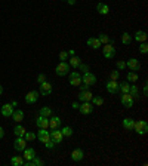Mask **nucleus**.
<instances>
[{
  "mask_svg": "<svg viewBox=\"0 0 148 166\" xmlns=\"http://www.w3.org/2000/svg\"><path fill=\"white\" fill-rule=\"evenodd\" d=\"M133 131L138 133V135H145V133L148 132V123L145 120H138V122H135Z\"/></svg>",
  "mask_w": 148,
  "mask_h": 166,
  "instance_id": "1",
  "label": "nucleus"
},
{
  "mask_svg": "<svg viewBox=\"0 0 148 166\" xmlns=\"http://www.w3.org/2000/svg\"><path fill=\"white\" fill-rule=\"evenodd\" d=\"M81 83H85L88 86H94L95 83H96V76L92 74L90 71H85L83 76H81Z\"/></svg>",
  "mask_w": 148,
  "mask_h": 166,
  "instance_id": "2",
  "label": "nucleus"
},
{
  "mask_svg": "<svg viewBox=\"0 0 148 166\" xmlns=\"http://www.w3.org/2000/svg\"><path fill=\"white\" fill-rule=\"evenodd\" d=\"M70 68H71V67L68 65L67 61H61L59 64L56 65L55 71H56V74H58V76H67L68 71H70Z\"/></svg>",
  "mask_w": 148,
  "mask_h": 166,
  "instance_id": "3",
  "label": "nucleus"
},
{
  "mask_svg": "<svg viewBox=\"0 0 148 166\" xmlns=\"http://www.w3.org/2000/svg\"><path fill=\"white\" fill-rule=\"evenodd\" d=\"M104 56L107 58V60H113L115 56V47L113 46V43H107V45H104Z\"/></svg>",
  "mask_w": 148,
  "mask_h": 166,
  "instance_id": "4",
  "label": "nucleus"
},
{
  "mask_svg": "<svg viewBox=\"0 0 148 166\" xmlns=\"http://www.w3.org/2000/svg\"><path fill=\"white\" fill-rule=\"evenodd\" d=\"M49 133H50V140L54 141L55 144H61L62 140H64V135H62V132H61V128L59 129H52Z\"/></svg>",
  "mask_w": 148,
  "mask_h": 166,
  "instance_id": "5",
  "label": "nucleus"
},
{
  "mask_svg": "<svg viewBox=\"0 0 148 166\" xmlns=\"http://www.w3.org/2000/svg\"><path fill=\"white\" fill-rule=\"evenodd\" d=\"M79 110H80V113H81V114H85V116H88V114H92V111H94V104H92L90 101H85L83 104H80Z\"/></svg>",
  "mask_w": 148,
  "mask_h": 166,
  "instance_id": "6",
  "label": "nucleus"
},
{
  "mask_svg": "<svg viewBox=\"0 0 148 166\" xmlns=\"http://www.w3.org/2000/svg\"><path fill=\"white\" fill-rule=\"evenodd\" d=\"M133 98L129 95V93H121V98H120V102L123 107H126V108H130V107H133Z\"/></svg>",
  "mask_w": 148,
  "mask_h": 166,
  "instance_id": "7",
  "label": "nucleus"
},
{
  "mask_svg": "<svg viewBox=\"0 0 148 166\" xmlns=\"http://www.w3.org/2000/svg\"><path fill=\"white\" fill-rule=\"evenodd\" d=\"M70 85L71 86H80L81 85V76L77 71H71L70 73Z\"/></svg>",
  "mask_w": 148,
  "mask_h": 166,
  "instance_id": "8",
  "label": "nucleus"
},
{
  "mask_svg": "<svg viewBox=\"0 0 148 166\" xmlns=\"http://www.w3.org/2000/svg\"><path fill=\"white\" fill-rule=\"evenodd\" d=\"M52 91H54V87H52V85H50L49 82H43V83H40V92H39L40 95H43V96L50 95Z\"/></svg>",
  "mask_w": 148,
  "mask_h": 166,
  "instance_id": "9",
  "label": "nucleus"
},
{
  "mask_svg": "<svg viewBox=\"0 0 148 166\" xmlns=\"http://www.w3.org/2000/svg\"><path fill=\"white\" fill-rule=\"evenodd\" d=\"M36 126L39 129H47L49 128V117H43L39 114V117L36 119Z\"/></svg>",
  "mask_w": 148,
  "mask_h": 166,
  "instance_id": "10",
  "label": "nucleus"
},
{
  "mask_svg": "<svg viewBox=\"0 0 148 166\" xmlns=\"http://www.w3.org/2000/svg\"><path fill=\"white\" fill-rule=\"evenodd\" d=\"M14 147H15L16 151H22V150L27 147L25 138H24V137H16V140H15V142H14Z\"/></svg>",
  "mask_w": 148,
  "mask_h": 166,
  "instance_id": "11",
  "label": "nucleus"
},
{
  "mask_svg": "<svg viewBox=\"0 0 148 166\" xmlns=\"http://www.w3.org/2000/svg\"><path fill=\"white\" fill-rule=\"evenodd\" d=\"M39 95H40V93L37 92V91H30V92L25 95V102H27V104H34V102H37Z\"/></svg>",
  "mask_w": 148,
  "mask_h": 166,
  "instance_id": "12",
  "label": "nucleus"
},
{
  "mask_svg": "<svg viewBox=\"0 0 148 166\" xmlns=\"http://www.w3.org/2000/svg\"><path fill=\"white\" fill-rule=\"evenodd\" d=\"M126 67H128L130 71H139V68H141V64H139V61L135 60V58H130V60L126 62Z\"/></svg>",
  "mask_w": 148,
  "mask_h": 166,
  "instance_id": "13",
  "label": "nucleus"
},
{
  "mask_svg": "<svg viewBox=\"0 0 148 166\" xmlns=\"http://www.w3.org/2000/svg\"><path fill=\"white\" fill-rule=\"evenodd\" d=\"M36 137H37V138H39V141H40V142H43V144L50 140V133H49V131H46V129H40V131H39V133H37Z\"/></svg>",
  "mask_w": 148,
  "mask_h": 166,
  "instance_id": "14",
  "label": "nucleus"
},
{
  "mask_svg": "<svg viewBox=\"0 0 148 166\" xmlns=\"http://www.w3.org/2000/svg\"><path fill=\"white\" fill-rule=\"evenodd\" d=\"M83 157H85V153L81 148H74L71 151V160H74V162H80V160H83Z\"/></svg>",
  "mask_w": 148,
  "mask_h": 166,
  "instance_id": "15",
  "label": "nucleus"
},
{
  "mask_svg": "<svg viewBox=\"0 0 148 166\" xmlns=\"http://www.w3.org/2000/svg\"><path fill=\"white\" fill-rule=\"evenodd\" d=\"M49 128H50V129H59L61 117H58V116H50V119H49Z\"/></svg>",
  "mask_w": 148,
  "mask_h": 166,
  "instance_id": "16",
  "label": "nucleus"
},
{
  "mask_svg": "<svg viewBox=\"0 0 148 166\" xmlns=\"http://www.w3.org/2000/svg\"><path fill=\"white\" fill-rule=\"evenodd\" d=\"M105 87H107V91L110 93H117L119 92V82L117 80H110Z\"/></svg>",
  "mask_w": 148,
  "mask_h": 166,
  "instance_id": "17",
  "label": "nucleus"
},
{
  "mask_svg": "<svg viewBox=\"0 0 148 166\" xmlns=\"http://www.w3.org/2000/svg\"><path fill=\"white\" fill-rule=\"evenodd\" d=\"M14 105L12 104H5V105H2V116H5V117H11L12 113H14Z\"/></svg>",
  "mask_w": 148,
  "mask_h": 166,
  "instance_id": "18",
  "label": "nucleus"
},
{
  "mask_svg": "<svg viewBox=\"0 0 148 166\" xmlns=\"http://www.w3.org/2000/svg\"><path fill=\"white\" fill-rule=\"evenodd\" d=\"M22 157H24V160H33L34 157H36V151H34V148H24L22 150Z\"/></svg>",
  "mask_w": 148,
  "mask_h": 166,
  "instance_id": "19",
  "label": "nucleus"
},
{
  "mask_svg": "<svg viewBox=\"0 0 148 166\" xmlns=\"http://www.w3.org/2000/svg\"><path fill=\"white\" fill-rule=\"evenodd\" d=\"M92 96H94V93L90 92L89 89H86V91H80V93H79V100H80L81 102H85V101H90L92 100Z\"/></svg>",
  "mask_w": 148,
  "mask_h": 166,
  "instance_id": "20",
  "label": "nucleus"
},
{
  "mask_svg": "<svg viewBox=\"0 0 148 166\" xmlns=\"http://www.w3.org/2000/svg\"><path fill=\"white\" fill-rule=\"evenodd\" d=\"M86 43H88V46L92 47V49H99V47H102L101 42L98 40V37H90V39H88Z\"/></svg>",
  "mask_w": 148,
  "mask_h": 166,
  "instance_id": "21",
  "label": "nucleus"
},
{
  "mask_svg": "<svg viewBox=\"0 0 148 166\" xmlns=\"http://www.w3.org/2000/svg\"><path fill=\"white\" fill-rule=\"evenodd\" d=\"M80 64H81V60L79 58V56H76V55L68 58V65L71 67V68H79Z\"/></svg>",
  "mask_w": 148,
  "mask_h": 166,
  "instance_id": "22",
  "label": "nucleus"
},
{
  "mask_svg": "<svg viewBox=\"0 0 148 166\" xmlns=\"http://www.w3.org/2000/svg\"><path fill=\"white\" fill-rule=\"evenodd\" d=\"M12 120H15L16 123H21L22 120H24V111L22 110H14V113H12Z\"/></svg>",
  "mask_w": 148,
  "mask_h": 166,
  "instance_id": "23",
  "label": "nucleus"
},
{
  "mask_svg": "<svg viewBox=\"0 0 148 166\" xmlns=\"http://www.w3.org/2000/svg\"><path fill=\"white\" fill-rule=\"evenodd\" d=\"M133 125H135V120L132 117H126L123 119V128L126 131H133Z\"/></svg>",
  "mask_w": 148,
  "mask_h": 166,
  "instance_id": "24",
  "label": "nucleus"
},
{
  "mask_svg": "<svg viewBox=\"0 0 148 166\" xmlns=\"http://www.w3.org/2000/svg\"><path fill=\"white\" fill-rule=\"evenodd\" d=\"M96 11H98L99 15H108V13H110V7H108L105 3H98V5H96Z\"/></svg>",
  "mask_w": 148,
  "mask_h": 166,
  "instance_id": "25",
  "label": "nucleus"
},
{
  "mask_svg": "<svg viewBox=\"0 0 148 166\" xmlns=\"http://www.w3.org/2000/svg\"><path fill=\"white\" fill-rule=\"evenodd\" d=\"M135 40H136L138 43L145 42V40H147V33H145V31H142V30H138V31L135 33Z\"/></svg>",
  "mask_w": 148,
  "mask_h": 166,
  "instance_id": "26",
  "label": "nucleus"
},
{
  "mask_svg": "<svg viewBox=\"0 0 148 166\" xmlns=\"http://www.w3.org/2000/svg\"><path fill=\"white\" fill-rule=\"evenodd\" d=\"M138 80H139V76L136 74V71H129L126 76V82H129V83H135Z\"/></svg>",
  "mask_w": 148,
  "mask_h": 166,
  "instance_id": "27",
  "label": "nucleus"
},
{
  "mask_svg": "<svg viewBox=\"0 0 148 166\" xmlns=\"http://www.w3.org/2000/svg\"><path fill=\"white\" fill-rule=\"evenodd\" d=\"M129 95H130L133 100L139 98V89L135 86V85H130V87H129Z\"/></svg>",
  "mask_w": 148,
  "mask_h": 166,
  "instance_id": "28",
  "label": "nucleus"
},
{
  "mask_svg": "<svg viewBox=\"0 0 148 166\" xmlns=\"http://www.w3.org/2000/svg\"><path fill=\"white\" fill-rule=\"evenodd\" d=\"M11 165H12V166L24 165V157H21V156H14V157L11 159Z\"/></svg>",
  "mask_w": 148,
  "mask_h": 166,
  "instance_id": "29",
  "label": "nucleus"
},
{
  "mask_svg": "<svg viewBox=\"0 0 148 166\" xmlns=\"http://www.w3.org/2000/svg\"><path fill=\"white\" fill-rule=\"evenodd\" d=\"M25 132H27V129H25L24 126H21V125H16L15 129H14V133L16 135V137H24Z\"/></svg>",
  "mask_w": 148,
  "mask_h": 166,
  "instance_id": "30",
  "label": "nucleus"
},
{
  "mask_svg": "<svg viewBox=\"0 0 148 166\" xmlns=\"http://www.w3.org/2000/svg\"><path fill=\"white\" fill-rule=\"evenodd\" d=\"M129 87H130V83H129V82L119 83V92H121V93H129Z\"/></svg>",
  "mask_w": 148,
  "mask_h": 166,
  "instance_id": "31",
  "label": "nucleus"
},
{
  "mask_svg": "<svg viewBox=\"0 0 148 166\" xmlns=\"http://www.w3.org/2000/svg\"><path fill=\"white\" fill-rule=\"evenodd\" d=\"M98 40L101 42V45H107V43H113V42H111V39H110V37H108V36H107V34H105V33H101V34H99V36H98Z\"/></svg>",
  "mask_w": 148,
  "mask_h": 166,
  "instance_id": "32",
  "label": "nucleus"
},
{
  "mask_svg": "<svg viewBox=\"0 0 148 166\" xmlns=\"http://www.w3.org/2000/svg\"><path fill=\"white\" fill-rule=\"evenodd\" d=\"M40 116H43V117H50V116H52V108H50V107H41Z\"/></svg>",
  "mask_w": 148,
  "mask_h": 166,
  "instance_id": "33",
  "label": "nucleus"
},
{
  "mask_svg": "<svg viewBox=\"0 0 148 166\" xmlns=\"http://www.w3.org/2000/svg\"><path fill=\"white\" fill-rule=\"evenodd\" d=\"M130 42H132V36L129 33H123L121 34V43L123 45H130Z\"/></svg>",
  "mask_w": 148,
  "mask_h": 166,
  "instance_id": "34",
  "label": "nucleus"
},
{
  "mask_svg": "<svg viewBox=\"0 0 148 166\" xmlns=\"http://www.w3.org/2000/svg\"><path fill=\"white\" fill-rule=\"evenodd\" d=\"M61 132H62L64 137H71V135L74 133V131H73V128L71 126H64L62 129H61Z\"/></svg>",
  "mask_w": 148,
  "mask_h": 166,
  "instance_id": "35",
  "label": "nucleus"
},
{
  "mask_svg": "<svg viewBox=\"0 0 148 166\" xmlns=\"http://www.w3.org/2000/svg\"><path fill=\"white\" fill-rule=\"evenodd\" d=\"M90 102L94 104V105H102L104 104V100H102L101 96H92V100H90Z\"/></svg>",
  "mask_w": 148,
  "mask_h": 166,
  "instance_id": "36",
  "label": "nucleus"
},
{
  "mask_svg": "<svg viewBox=\"0 0 148 166\" xmlns=\"http://www.w3.org/2000/svg\"><path fill=\"white\" fill-rule=\"evenodd\" d=\"M24 138H25V141L27 142H31V141H34L36 140V133H33V132H25V135H24Z\"/></svg>",
  "mask_w": 148,
  "mask_h": 166,
  "instance_id": "37",
  "label": "nucleus"
},
{
  "mask_svg": "<svg viewBox=\"0 0 148 166\" xmlns=\"http://www.w3.org/2000/svg\"><path fill=\"white\" fill-rule=\"evenodd\" d=\"M139 52L144 53V55H145V53L148 52V45L145 43V42H142V43H139Z\"/></svg>",
  "mask_w": 148,
  "mask_h": 166,
  "instance_id": "38",
  "label": "nucleus"
},
{
  "mask_svg": "<svg viewBox=\"0 0 148 166\" xmlns=\"http://www.w3.org/2000/svg\"><path fill=\"white\" fill-rule=\"evenodd\" d=\"M31 162H33V166H43L45 165V162H43L41 159H39V157H34Z\"/></svg>",
  "mask_w": 148,
  "mask_h": 166,
  "instance_id": "39",
  "label": "nucleus"
},
{
  "mask_svg": "<svg viewBox=\"0 0 148 166\" xmlns=\"http://www.w3.org/2000/svg\"><path fill=\"white\" fill-rule=\"evenodd\" d=\"M68 58H70V55H68L67 51H62V52H59V60L61 61H67Z\"/></svg>",
  "mask_w": 148,
  "mask_h": 166,
  "instance_id": "40",
  "label": "nucleus"
},
{
  "mask_svg": "<svg viewBox=\"0 0 148 166\" xmlns=\"http://www.w3.org/2000/svg\"><path fill=\"white\" fill-rule=\"evenodd\" d=\"M111 80H119V77H120V73L117 71V70H114V71H111Z\"/></svg>",
  "mask_w": 148,
  "mask_h": 166,
  "instance_id": "41",
  "label": "nucleus"
},
{
  "mask_svg": "<svg viewBox=\"0 0 148 166\" xmlns=\"http://www.w3.org/2000/svg\"><path fill=\"white\" fill-rule=\"evenodd\" d=\"M55 146H56V144H55V142H54L52 140H49L47 142H45V147H46V148H49V150H52V148H54Z\"/></svg>",
  "mask_w": 148,
  "mask_h": 166,
  "instance_id": "42",
  "label": "nucleus"
},
{
  "mask_svg": "<svg viewBox=\"0 0 148 166\" xmlns=\"http://www.w3.org/2000/svg\"><path fill=\"white\" fill-rule=\"evenodd\" d=\"M117 68H119V70H124V68H126V62L119 61V62H117Z\"/></svg>",
  "mask_w": 148,
  "mask_h": 166,
  "instance_id": "43",
  "label": "nucleus"
},
{
  "mask_svg": "<svg viewBox=\"0 0 148 166\" xmlns=\"http://www.w3.org/2000/svg\"><path fill=\"white\" fill-rule=\"evenodd\" d=\"M37 82H39V83L46 82V76H45V74H39V76H37Z\"/></svg>",
  "mask_w": 148,
  "mask_h": 166,
  "instance_id": "44",
  "label": "nucleus"
},
{
  "mask_svg": "<svg viewBox=\"0 0 148 166\" xmlns=\"http://www.w3.org/2000/svg\"><path fill=\"white\" fill-rule=\"evenodd\" d=\"M79 68H80L81 71H89V67H88V65H85L83 62H81L80 65H79Z\"/></svg>",
  "mask_w": 148,
  "mask_h": 166,
  "instance_id": "45",
  "label": "nucleus"
},
{
  "mask_svg": "<svg viewBox=\"0 0 148 166\" xmlns=\"http://www.w3.org/2000/svg\"><path fill=\"white\" fill-rule=\"evenodd\" d=\"M142 93H144L145 96H147V95H148V86H147V85H144V89H142Z\"/></svg>",
  "mask_w": 148,
  "mask_h": 166,
  "instance_id": "46",
  "label": "nucleus"
},
{
  "mask_svg": "<svg viewBox=\"0 0 148 166\" xmlns=\"http://www.w3.org/2000/svg\"><path fill=\"white\" fill-rule=\"evenodd\" d=\"M71 107H73L74 110H79V107H80V104H79V102H73V104H71Z\"/></svg>",
  "mask_w": 148,
  "mask_h": 166,
  "instance_id": "47",
  "label": "nucleus"
},
{
  "mask_svg": "<svg viewBox=\"0 0 148 166\" xmlns=\"http://www.w3.org/2000/svg\"><path fill=\"white\" fill-rule=\"evenodd\" d=\"M3 137H5V131H3V128L0 126V140H2Z\"/></svg>",
  "mask_w": 148,
  "mask_h": 166,
  "instance_id": "48",
  "label": "nucleus"
},
{
  "mask_svg": "<svg viewBox=\"0 0 148 166\" xmlns=\"http://www.w3.org/2000/svg\"><path fill=\"white\" fill-rule=\"evenodd\" d=\"M68 55H70V56H74V51H73V49H71V51H68Z\"/></svg>",
  "mask_w": 148,
  "mask_h": 166,
  "instance_id": "49",
  "label": "nucleus"
},
{
  "mask_svg": "<svg viewBox=\"0 0 148 166\" xmlns=\"http://www.w3.org/2000/svg\"><path fill=\"white\" fill-rule=\"evenodd\" d=\"M68 3H70V5H76V0H67Z\"/></svg>",
  "mask_w": 148,
  "mask_h": 166,
  "instance_id": "50",
  "label": "nucleus"
},
{
  "mask_svg": "<svg viewBox=\"0 0 148 166\" xmlns=\"http://www.w3.org/2000/svg\"><path fill=\"white\" fill-rule=\"evenodd\" d=\"M2 92H3V87H2V85H0V95H2Z\"/></svg>",
  "mask_w": 148,
  "mask_h": 166,
  "instance_id": "51",
  "label": "nucleus"
}]
</instances>
